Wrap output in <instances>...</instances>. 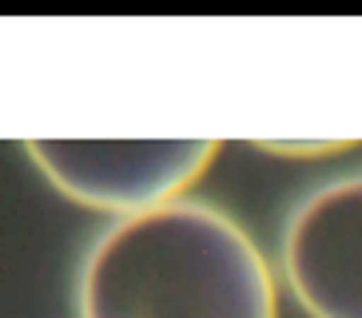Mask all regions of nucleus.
<instances>
[{"label":"nucleus","mask_w":362,"mask_h":318,"mask_svg":"<svg viewBox=\"0 0 362 318\" xmlns=\"http://www.w3.org/2000/svg\"><path fill=\"white\" fill-rule=\"evenodd\" d=\"M259 148L279 151V155H327V151H346L351 139H342V143H259Z\"/></svg>","instance_id":"obj_4"},{"label":"nucleus","mask_w":362,"mask_h":318,"mask_svg":"<svg viewBox=\"0 0 362 318\" xmlns=\"http://www.w3.org/2000/svg\"><path fill=\"white\" fill-rule=\"evenodd\" d=\"M24 151L60 195L119 219L183 199L215 159V139H28Z\"/></svg>","instance_id":"obj_2"},{"label":"nucleus","mask_w":362,"mask_h":318,"mask_svg":"<svg viewBox=\"0 0 362 318\" xmlns=\"http://www.w3.org/2000/svg\"><path fill=\"white\" fill-rule=\"evenodd\" d=\"M279 259L310 318H362V175L310 191L291 211Z\"/></svg>","instance_id":"obj_3"},{"label":"nucleus","mask_w":362,"mask_h":318,"mask_svg":"<svg viewBox=\"0 0 362 318\" xmlns=\"http://www.w3.org/2000/svg\"><path fill=\"white\" fill-rule=\"evenodd\" d=\"M80 318H279L255 239L211 203L175 199L116 219L84 254Z\"/></svg>","instance_id":"obj_1"}]
</instances>
